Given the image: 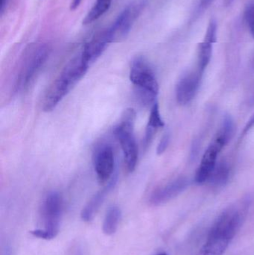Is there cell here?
<instances>
[{
	"label": "cell",
	"instance_id": "cell-3",
	"mask_svg": "<svg viewBox=\"0 0 254 255\" xmlns=\"http://www.w3.org/2000/svg\"><path fill=\"white\" fill-rule=\"evenodd\" d=\"M64 211L62 196L56 191H51L43 198L39 213V226L31 234L39 239L50 241L59 233Z\"/></svg>",
	"mask_w": 254,
	"mask_h": 255
},
{
	"label": "cell",
	"instance_id": "cell-16",
	"mask_svg": "<svg viewBox=\"0 0 254 255\" xmlns=\"http://www.w3.org/2000/svg\"><path fill=\"white\" fill-rule=\"evenodd\" d=\"M122 212L120 208L117 206H112L109 208L106 213L103 222V232L107 236L114 235L119 227Z\"/></svg>",
	"mask_w": 254,
	"mask_h": 255
},
{
	"label": "cell",
	"instance_id": "cell-18",
	"mask_svg": "<svg viewBox=\"0 0 254 255\" xmlns=\"http://www.w3.org/2000/svg\"><path fill=\"white\" fill-rule=\"evenodd\" d=\"M230 177V168L228 163L225 161H221L216 164L214 170L212 172L208 181L212 185L216 187L224 186Z\"/></svg>",
	"mask_w": 254,
	"mask_h": 255
},
{
	"label": "cell",
	"instance_id": "cell-14",
	"mask_svg": "<svg viewBox=\"0 0 254 255\" xmlns=\"http://www.w3.org/2000/svg\"><path fill=\"white\" fill-rule=\"evenodd\" d=\"M110 43H111V40L105 28L95 34L92 39L85 45L81 54L85 61L90 66L102 55Z\"/></svg>",
	"mask_w": 254,
	"mask_h": 255
},
{
	"label": "cell",
	"instance_id": "cell-10",
	"mask_svg": "<svg viewBox=\"0 0 254 255\" xmlns=\"http://www.w3.org/2000/svg\"><path fill=\"white\" fill-rule=\"evenodd\" d=\"M203 73L197 69L189 72L179 80L176 86V99L181 106H185L193 100L198 92Z\"/></svg>",
	"mask_w": 254,
	"mask_h": 255
},
{
	"label": "cell",
	"instance_id": "cell-22",
	"mask_svg": "<svg viewBox=\"0 0 254 255\" xmlns=\"http://www.w3.org/2000/svg\"><path fill=\"white\" fill-rule=\"evenodd\" d=\"M214 1L215 0H199V7L201 9H207Z\"/></svg>",
	"mask_w": 254,
	"mask_h": 255
},
{
	"label": "cell",
	"instance_id": "cell-15",
	"mask_svg": "<svg viewBox=\"0 0 254 255\" xmlns=\"http://www.w3.org/2000/svg\"><path fill=\"white\" fill-rule=\"evenodd\" d=\"M165 124L161 118V112H160L159 105L158 102L152 106L151 109L150 115H149V122L146 129V134H145L143 145L145 148H147L152 142L155 133L158 129L164 127Z\"/></svg>",
	"mask_w": 254,
	"mask_h": 255
},
{
	"label": "cell",
	"instance_id": "cell-2",
	"mask_svg": "<svg viewBox=\"0 0 254 255\" xmlns=\"http://www.w3.org/2000/svg\"><path fill=\"white\" fill-rule=\"evenodd\" d=\"M89 67L82 54L73 58L48 89L43 102V111L52 112L86 74Z\"/></svg>",
	"mask_w": 254,
	"mask_h": 255
},
{
	"label": "cell",
	"instance_id": "cell-8",
	"mask_svg": "<svg viewBox=\"0 0 254 255\" xmlns=\"http://www.w3.org/2000/svg\"><path fill=\"white\" fill-rule=\"evenodd\" d=\"M231 139L219 129L212 142L203 154L202 159L195 173V181L197 184H202L208 181L212 172L217 164V158L224 147Z\"/></svg>",
	"mask_w": 254,
	"mask_h": 255
},
{
	"label": "cell",
	"instance_id": "cell-4",
	"mask_svg": "<svg viewBox=\"0 0 254 255\" xmlns=\"http://www.w3.org/2000/svg\"><path fill=\"white\" fill-rule=\"evenodd\" d=\"M49 55V47L44 43H32L25 47L20 61L15 84V92L29 86Z\"/></svg>",
	"mask_w": 254,
	"mask_h": 255
},
{
	"label": "cell",
	"instance_id": "cell-11",
	"mask_svg": "<svg viewBox=\"0 0 254 255\" xmlns=\"http://www.w3.org/2000/svg\"><path fill=\"white\" fill-rule=\"evenodd\" d=\"M188 185L189 181L187 178L179 177L154 190L149 198V203L154 206L167 203L184 191Z\"/></svg>",
	"mask_w": 254,
	"mask_h": 255
},
{
	"label": "cell",
	"instance_id": "cell-13",
	"mask_svg": "<svg viewBox=\"0 0 254 255\" xmlns=\"http://www.w3.org/2000/svg\"><path fill=\"white\" fill-rule=\"evenodd\" d=\"M116 183H117V175L114 174L110 181L106 183L105 186L98 190L84 207L81 213L82 220L85 222H89L94 218L97 212L99 211L100 208L102 206L109 193L114 188Z\"/></svg>",
	"mask_w": 254,
	"mask_h": 255
},
{
	"label": "cell",
	"instance_id": "cell-6",
	"mask_svg": "<svg viewBox=\"0 0 254 255\" xmlns=\"http://www.w3.org/2000/svg\"><path fill=\"white\" fill-rule=\"evenodd\" d=\"M136 118L137 116L134 109H126L119 124L113 129V134L120 143L125 165L129 172L134 171L138 162V145L134 133Z\"/></svg>",
	"mask_w": 254,
	"mask_h": 255
},
{
	"label": "cell",
	"instance_id": "cell-19",
	"mask_svg": "<svg viewBox=\"0 0 254 255\" xmlns=\"http://www.w3.org/2000/svg\"><path fill=\"white\" fill-rule=\"evenodd\" d=\"M245 17L251 34L254 39V3L248 6L245 12Z\"/></svg>",
	"mask_w": 254,
	"mask_h": 255
},
{
	"label": "cell",
	"instance_id": "cell-24",
	"mask_svg": "<svg viewBox=\"0 0 254 255\" xmlns=\"http://www.w3.org/2000/svg\"><path fill=\"white\" fill-rule=\"evenodd\" d=\"M82 0H73L71 3V9L72 10H75V9L77 8L79 5H80L81 3H82Z\"/></svg>",
	"mask_w": 254,
	"mask_h": 255
},
{
	"label": "cell",
	"instance_id": "cell-12",
	"mask_svg": "<svg viewBox=\"0 0 254 255\" xmlns=\"http://www.w3.org/2000/svg\"><path fill=\"white\" fill-rule=\"evenodd\" d=\"M217 40V22L210 19L204 40L198 46V69L204 73L212 58L213 43Z\"/></svg>",
	"mask_w": 254,
	"mask_h": 255
},
{
	"label": "cell",
	"instance_id": "cell-5",
	"mask_svg": "<svg viewBox=\"0 0 254 255\" xmlns=\"http://www.w3.org/2000/svg\"><path fill=\"white\" fill-rule=\"evenodd\" d=\"M130 80L137 88V97L145 106H153L159 93V85L149 63L137 57L131 63Z\"/></svg>",
	"mask_w": 254,
	"mask_h": 255
},
{
	"label": "cell",
	"instance_id": "cell-20",
	"mask_svg": "<svg viewBox=\"0 0 254 255\" xmlns=\"http://www.w3.org/2000/svg\"><path fill=\"white\" fill-rule=\"evenodd\" d=\"M170 141V135L169 133H166L161 138L159 144H158V148H157V153L158 154H162L165 152L167 147L169 146Z\"/></svg>",
	"mask_w": 254,
	"mask_h": 255
},
{
	"label": "cell",
	"instance_id": "cell-21",
	"mask_svg": "<svg viewBox=\"0 0 254 255\" xmlns=\"http://www.w3.org/2000/svg\"><path fill=\"white\" fill-rule=\"evenodd\" d=\"M254 127V115H252V118L249 119L246 125L245 126L244 129H243V132H242L241 138L244 137ZM240 138V139H241Z\"/></svg>",
	"mask_w": 254,
	"mask_h": 255
},
{
	"label": "cell",
	"instance_id": "cell-23",
	"mask_svg": "<svg viewBox=\"0 0 254 255\" xmlns=\"http://www.w3.org/2000/svg\"><path fill=\"white\" fill-rule=\"evenodd\" d=\"M10 1V0H1V7H0V13H1V15H2L4 12L5 11Z\"/></svg>",
	"mask_w": 254,
	"mask_h": 255
},
{
	"label": "cell",
	"instance_id": "cell-28",
	"mask_svg": "<svg viewBox=\"0 0 254 255\" xmlns=\"http://www.w3.org/2000/svg\"><path fill=\"white\" fill-rule=\"evenodd\" d=\"M253 64H254V61H253Z\"/></svg>",
	"mask_w": 254,
	"mask_h": 255
},
{
	"label": "cell",
	"instance_id": "cell-7",
	"mask_svg": "<svg viewBox=\"0 0 254 255\" xmlns=\"http://www.w3.org/2000/svg\"><path fill=\"white\" fill-rule=\"evenodd\" d=\"M145 0H138L128 4L115 19L111 25L107 28L112 43L125 38L132 28L146 7Z\"/></svg>",
	"mask_w": 254,
	"mask_h": 255
},
{
	"label": "cell",
	"instance_id": "cell-26",
	"mask_svg": "<svg viewBox=\"0 0 254 255\" xmlns=\"http://www.w3.org/2000/svg\"><path fill=\"white\" fill-rule=\"evenodd\" d=\"M234 1V0H228V3H229V4H231V3H232Z\"/></svg>",
	"mask_w": 254,
	"mask_h": 255
},
{
	"label": "cell",
	"instance_id": "cell-27",
	"mask_svg": "<svg viewBox=\"0 0 254 255\" xmlns=\"http://www.w3.org/2000/svg\"><path fill=\"white\" fill-rule=\"evenodd\" d=\"M156 255H168L166 254V253H160V254Z\"/></svg>",
	"mask_w": 254,
	"mask_h": 255
},
{
	"label": "cell",
	"instance_id": "cell-9",
	"mask_svg": "<svg viewBox=\"0 0 254 255\" xmlns=\"http://www.w3.org/2000/svg\"><path fill=\"white\" fill-rule=\"evenodd\" d=\"M93 163L98 181L101 184L108 182L114 175V152L111 145L109 144L100 145L94 154Z\"/></svg>",
	"mask_w": 254,
	"mask_h": 255
},
{
	"label": "cell",
	"instance_id": "cell-1",
	"mask_svg": "<svg viewBox=\"0 0 254 255\" xmlns=\"http://www.w3.org/2000/svg\"><path fill=\"white\" fill-rule=\"evenodd\" d=\"M249 209L246 201L227 208L215 221L196 255H223L241 229Z\"/></svg>",
	"mask_w": 254,
	"mask_h": 255
},
{
	"label": "cell",
	"instance_id": "cell-17",
	"mask_svg": "<svg viewBox=\"0 0 254 255\" xmlns=\"http://www.w3.org/2000/svg\"><path fill=\"white\" fill-rule=\"evenodd\" d=\"M112 0H96L83 20L85 25L92 23L107 13L111 6Z\"/></svg>",
	"mask_w": 254,
	"mask_h": 255
},
{
	"label": "cell",
	"instance_id": "cell-25",
	"mask_svg": "<svg viewBox=\"0 0 254 255\" xmlns=\"http://www.w3.org/2000/svg\"><path fill=\"white\" fill-rule=\"evenodd\" d=\"M10 255V253H9L8 250H7V251L5 252V255Z\"/></svg>",
	"mask_w": 254,
	"mask_h": 255
}]
</instances>
